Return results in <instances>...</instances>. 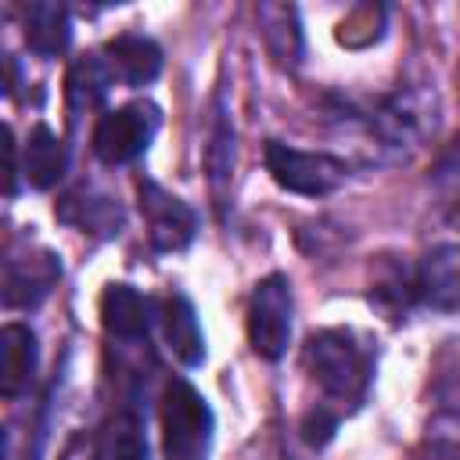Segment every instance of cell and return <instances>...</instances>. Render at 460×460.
<instances>
[{
    "mask_svg": "<svg viewBox=\"0 0 460 460\" xmlns=\"http://www.w3.org/2000/svg\"><path fill=\"white\" fill-rule=\"evenodd\" d=\"M305 367H309L313 381L341 402H359L367 385H370V356L356 341L352 331H316V334H309Z\"/></svg>",
    "mask_w": 460,
    "mask_h": 460,
    "instance_id": "6da1fadb",
    "label": "cell"
},
{
    "mask_svg": "<svg viewBox=\"0 0 460 460\" xmlns=\"http://www.w3.org/2000/svg\"><path fill=\"white\" fill-rule=\"evenodd\" d=\"M162 435L169 460H201L212 438V410L187 381H172L162 399Z\"/></svg>",
    "mask_w": 460,
    "mask_h": 460,
    "instance_id": "7a4b0ae2",
    "label": "cell"
},
{
    "mask_svg": "<svg viewBox=\"0 0 460 460\" xmlns=\"http://www.w3.org/2000/svg\"><path fill=\"white\" fill-rule=\"evenodd\" d=\"M266 169L270 176L291 190V194H305V198H320V194H331L334 187H341L345 180V162H338L334 155H323V151H298V147H288L280 140H270L266 144Z\"/></svg>",
    "mask_w": 460,
    "mask_h": 460,
    "instance_id": "3957f363",
    "label": "cell"
},
{
    "mask_svg": "<svg viewBox=\"0 0 460 460\" xmlns=\"http://www.w3.org/2000/svg\"><path fill=\"white\" fill-rule=\"evenodd\" d=\"M291 338V284L284 273H270L255 284L248 302V341L262 359H280Z\"/></svg>",
    "mask_w": 460,
    "mask_h": 460,
    "instance_id": "277c9868",
    "label": "cell"
},
{
    "mask_svg": "<svg viewBox=\"0 0 460 460\" xmlns=\"http://www.w3.org/2000/svg\"><path fill=\"white\" fill-rule=\"evenodd\" d=\"M158 129V108L155 104H126V108H115L108 115L97 119V129H93V151L101 162L108 165H122V162H133L155 137Z\"/></svg>",
    "mask_w": 460,
    "mask_h": 460,
    "instance_id": "5b68a950",
    "label": "cell"
},
{
    "mask_svg": "<svg viewBox=\"0 0 460 460\" xmlns=\"http://www.w3.org/2000/svg\"><path fill=\"white\" fill-rule=\"evenodd\" d=\"M137 190H140V212L147 219L151 244L158 252H180V248H187L190 237H194V212L180 198H172L169 190H162L151 180H140Z\"/></svg>",
    "mask_w": 460,
    "mask_h": 460,
    "instance_id": "8992f818",
    "label": "cell"
},
{
    "mask_svg": "<svg viewBox=\"0 0 460 460\" xmlns=\"http://www.w3.org/2000/svg\"><path fill=\"white\" fill-rule=\"evenodd\" d=\"M61 262L54 252H36V255H18L7 259L4 270V305L11 309H29L47 298V291L58 284Z\"/></svg>",
    "mask_w": 460,
    "mask_h": 460,
    "instance_id": "52a82bcc",
    "label": "cell"
},
{
    "mask_svg": "<svg viewBox=\"0 0 460 460\" xmlns=\"http://www.w3.org/2000/svg\"><path fill=\"white\" fill-rule=\"evenodd\" d=\"M101 323L111 338H122V341L144 338L151 323L147 298L129 284H108L101 295Z\"/></svg>",
    "mask_w": 460,
    "mask_h": 460,
    "instance_id": "ba28073f",
    "label": "cell"
},
{
    "mask_svg": "<svg viewBox=\"0 0 460 460\" xmlns=\"http://www.w3.org/2000/svg\"><path fill=\"white\" fill-rule=\"evenodd\" d=\"M36 374V334L25 323H7L0 331V392L7 399L22 395Z\"/></svg>",
    "mask_w": 460,
    "mask_h": 460,
    "instance_id": "9c48e42d",
    "label": "cell"
},
{
    "mask_svg": "<svg viewBox=\"0 0 460 460\" xmlns=\"http://www.w3.org/2000/svg\"><path fill=\"white\" fill-rule=\"evenodd\" d=\"M104 54L111 75L122 79L126 86H144L162 72V50L147 36H119L104 47Z\"/></svg>",
    "mask_w": 460,
    "mask_h": 460,
    "instance_id": "30bf717a",
    "label": "cell"
},
{
    "mask_svg": "<svg viewBox=\"0 0 460 460\" xmlns=\"http://www.w3.org/2000/svg\"><path fill=\"white\" fill-rule=\"evenodd\" d=\"M162 323H165V338H169L172 356L183 367H198L205 359V338H201L194 305L183 295H169L165 309H162Z\"/></svg>",
    "mask_w": 460,
    "mask_h": 460,
    "instance_id": "8fae6325",
    "label": "cell"
},
{
    "mask_svg": "<svg viewBox=\"0 0 460 460\" xmlns=\"http://www.w3.org/2000/svg\"><path fill=\"white\" fill-rule=\"evenodd\" d=\"M65 165H68V155H65L61 137L50 126H36L29 133V140H25V162H22L25 180L36 190H47V187H54L61 180Z\"/></svg>",
    "mask_w": 460,
    "mask_h": 460,
    "instance_id": "7c38bea8",
    "label": "cell"
},
{
    "mask_svg": "<svg viewBox=\"0 0 460 460\" xmlns=\"http://www.w3.org/2000/svg\"><path fill=\"white\" fill-rule=\"evenodd\" d=\"M68 40H72V29H68V11L61 4L40 0L25 7V43L36 54L54 58L68 47Z\"/></svg>",
    "mask_w": 460,
    "mask_h": 460,
    "instance_id": "4fadbf2b",
    "label": "cell"
},
{
    "mask_svg": "<svg viewBox=\"0 0 460 460\" xmlns=\"http://www.w3.org/2000/svg\"><path fill=\"white\" fill-rule=\"evenodd\" d=\"M417 288L431 305H442V309L460 305V252L438 248L435 255H428V262L420 266Z\"/></svg>",
    "mask_w": 460,
    "mask_h": 460,
    "instance_id": "5bb4252c",
    "label": "cell"
},
{
    "mask_svg": "<svg viewBox=\"0 0 460 460\" xmlns=\"http://www.w3.org/2000/svg\"><path fill=\"white\" fill-rule=\"evenodd\" d=\"M108 83H111L108 61H101V58L75 61L72 72H68V101H72V108H90V104H97V101L104 97Z\"/></svg>",
    "mask_w": 460,
    "mask_h": 460,
    "instance_id": "9a60e30c",
    "label": "cell"
},
{
    "mask_svg": "<svg viewBox=\"0 0 460 460\" xmlns=\"http://www.w3.org/2000/svg\"><path fill=\"white\" fill-rule=\"evenodd\" d=\"M97 460H147V442L140 424L133 417H115L101 438Z\"/></svg>",
    "mask_w": 460,
    "mask_h": 460,
    "instance_id": "2e32d148",
    "label": "cell"
},
{
    "mask_svg": "<svg viewBox=\"0 0 460 460\" xmlns=\"http://www.w3.org/2000/svg\"><path fill=\"white\" fill-rule=\"evenodd\" d=\"M334 428H338V420H334L327 410H313V413H305V420H302V438H305L309 446L320 449V446L331 442Z\"/></svg>",
    "mask_w": 460,
    "mask_h": 460,
    "instance_id": "e0dca14e",
    "label": "cell"
},
{
    "mask_svg": "<svg viewBox=\"0 0 460 460\" xmlns=\"http://www.w3.org/2000/svg\"><path fill=\"white\" fill-rule=\"evenodd\" d=\"M4 155H7V194H14L18 190V147H14L11 129H4Z\"/></svg>",
    "mask_w": 460,
    "mask_h": 460,
    "instance_id": "ac0fdd59",
    "label": "cell"
},
{
    "mask_svg": "<svg viewBox=\"0 0 460 460\" xmlns=\"http://www.w3.org/2000/svg\"><path fill=\"white\" fill-rule=\"evenodd\" d=\"M456 216H460V208H456Z\"/></svg>",
    "mask_w": 460,
    "mask_h": 460,
    "instance_id": "d6986e66",
    "label": "cell"
}]
</instances>
